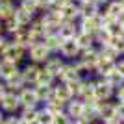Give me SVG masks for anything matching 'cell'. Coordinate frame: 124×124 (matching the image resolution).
I'll list each match as a JSON object with an SVG mask.
<instances>
[{"instance_id":"cell-1","label":"cell","mask_w":124,"mask_h":124,"mask_svg":"<svg viewBox=\"0 0 124 124\" xmlns=\"http://www.w3.org/2000/svg\"><path fill=\"white\" fill-rule=\"evenodd\" d=\"M0 109L4 111L6 115H13L21 111V102H19V94L15 91H6V94L0 98Z\"/></svg>"},{"instance_id":"cell-2","label":"cell","mask_w":124,"mask_h":124,"mask_svg":"<svg viewBox=\"0 0 124 124\" xmlns=\"http://www.w3.org/2000/svg\"><path fill=\"white\" fill-rule=\"evenodd\" d=\"M80 52H82V48H80V45L76 43V39H63L57 54H59L63 59L72 61V59H76V57L80 56Z\"/></svg>"},{"instance_id":"cell-3","label":"cell","mask_w":124,"mask_h":124,"mask_svg":"<svg viewBox=\"0 0 124 124\" xmlns=\"http://www.w3.org/2000/svg\"><path fill=\"white\" fill-rule=\"evenodd\" d=\"M113 96H115V89L104 78L94 76V98L96 100H113Z\"/></svg>"},{"instance_id":"cell-4","label":"cell","mask_w":124,"mask_h":124,"mask_svg":"<svg viewBox=\"0 0 124 124\" xmlns=\"http://www.w3.org/2000/svg\"><path fill=\"white\" fill-rule=\"evenodd\" d=\"M17 94H19L21 108H35V106H41V102H39V98H37V94H35L33 85H24Z\"/></svg>"},{"instance_id":"cell-5","label":"cell","mask_w":124,"mask_h":124,"mask_svg":"<svg viewBox=\"0 0 124 124\" xmlns=\"http://www.w3.org/2000/svg\"><path fill=\"white\" fill-rule=\"evenodd\" d=\"M94 106H96V111H98L100 122L117 117V111H115V98L113 100H94Z\"/></svg>"},{"instance_id":"cell-6","label":"cell","mask_w":124,"mask_h":124,"mask_svg":"<svg viewBox=\"0 0 124 124\" xmlns=\"http://www.w3.org/2000/svg\"><path fill=\"white\" fill-rule=\"evenodd\" d=\"M26 56H28V50H26L24 46H21V45L13 43V41H9V45L6 46L4 54H2L4 59H9V61H13V63H21Z\"/></svg>"},{"instance_id":"cell-7","label":"cell","mask_w":124,"mask_h":124,"mask_svg":"<svg viewBox=\"0 0 124 124\" xmlns=\"http://www.w3.org/2000/svg\"><path fill=\"white\" fill-rule=\"evenodd\" d=\"M65 63H67V59H63L59 54H52L46 61L43 63V69H46L48 72L57 80L59 74H61V70H63V67H65Z\"/></svg>"},{"instance_id":"cell-8","label":"cell","mask_w":124,"mask_h":124,"mask_svg":"<svg viewBox=\"0 0 124 124\" xmlns=\"http://www.w3.org/2000/svg\"><path fill=\"white\" fill-rule=\"evenodd\" d=\"M78 98H82L83 102H91L94 100V76L93 78H82L80 89H78Z\"/></svg>"},{"instance_id":"cell-9","label":"cell","mask_w":124,"mask_h":124,"mask_svg":"<svg viewBox=\"0 0 124 124\" xmlns=\"http://www.w3.org/2000/svg\"><path fill=\"white\" fill-rule=\"evenodd\" d=\"M50 56H52V52L48 50L45 45H33V46L28 48V57H30V61L39 63V65H43Z\"/></svg>"},{"instance_id":"cell-10","label":"cell","mask_w":124,"mask_h":124,"mask_svg":"<svg viewBox=\"0 0 124 124\" xmlns=\"http://www.w3.org/2000/svg\"><path fill=\"white\" fill-rule=\"evenodd\" d=\"M39 70H41V65H39V63H33V61H28L24 67L21 69V74H22V78H24L26 85H35Z\"/></svg>"},{"instance_id":"cell-11","label":"cell","mask_w":124,"mask_h":124,"mask_svg":"<svg viewBox=\"0 0 124 124\" xmlns=\"http://www.w3.org/2000/svg\"><path fill=\"white\" fill-rule=\"evenodd\" d=\"M65 111L69 113V117H72V120L80 119V117H83V111H85V102L78 96H72L65 104Z\"/></svg>"},{"instance_id":"cell-12","label":"cell","mask_w":124,"mask_h":124,"mask_svg":"<svg viewBox=\"0 0 124 124\" xmlns=\"http://www.w3.org/2000/svg\"><path fill=\"white\" fill-rule=\"evenodd\" d=\"M113 69H115V61H111V59H108V57H104L102 54L98 52V59H96V63H94V76L104 78V76H108Z\"/></svg>"},{"instance_id":"cell-13","label":"cell","mask_w":124,"mask_h":124,"mask_svg":"<svg viewBox=\"0 0 124 124\" xmlns=\"http://www.w3.org/2000/svg\"><path fill=\"white\" fill-rule=\"evenodd\" d=\"M78 78H82L80 67H78L76 59H72V61L65 63V67H63V70H61V74H59L57 80H61V82H70V80H78Z\"/></svg>"},{"instance_id":"cell-14","label":"cell","mask_w":124,"mask_h":124,"mask_svg":"<svg viewBox=\"0 0 124 124\" xmlns=\"http://www.w3.org/2000/svg\"><path fill=\"white\" fill-rule=\"evenodd\" d=\"M52 94H54V96H56L57 100H61L63 104H67L69 100L72 98L74 94L70 93V89L67 87V83L65 82H61V80H57L56 83H54V85H52Z\"/></svg>"},{"instance_id":"cell-15","label":"cell","mask_w":124,"mask_h":124,"mask_svg":"<svg viewBox=\"0 0 124 124\" xmlns=\"http://www.w3.org/2000/svg\"><path fill=\"white\" fill-rule=\"evenodd\" d=\"M19 70H21L19 63H13V61H9V59L0 57V80H2V82H6L8 78H11L13 74L19 72Z\"/></svg>"},{"instance_id":"cell-16","label":"cell","mask_w":124,"mask_h":124,"mask_svg":"<svg viewBox=\"0 0 124 124\" xmlns=\"http://www.w3.org/2000/svg\"><path fill=\"white\" fill-rule=\"evenodd\" d=\"M78 4V2H76ZM102 9L94 0H85V2H80L78 4V11H80V17H94L98 11Z\"/></svg>"},{"instance_id":"cell-17","label":"cell","mask_w":124,"mask_h":124,"mask_svg":"<svg viewBox=\"0 0 124 124\" xmlns=\"http://www.w3.org/2000/svg\"><path fill=\"white\" fill-rule=\"evenodd\" d=\"M59 13H61L63 21H78L80 19V11H78V4L74 0H70L69 4H65L63 8H59Z\"/></svg>"},{"instance_id":"cell-18","label":"cell","mask_w":124,"mask_h":124,"mask_svg":"<svg viewBox=\"0 0 124 124\" xmlns=\"http://www.w3.org/2000/svg\"><path fill=\"white\" fill-rule=\"evenodd\" d=\"M78 31H80V28H78V21H63L61 22L59 35H61L63 39H74Z\"/></svg>"},{"instance_id":"cell-19","label":"cell","mask_w":124,"mask_h":124,"mask_svg":"<svg viewBox=\"0 0 124 124\" xmlns=\"http://www.w3.org/2000/svg\"><path fill=\"white\" fill-rule=\"evenodd\" d=\"M61 43H63V37L59 35V33H48V35H45V43H43V45H45L52 54H57Z\"/></svg>"},{"instance_id":"cell-20","label":"cell","mask_w":124,"mask_h":124,"mask_svg":"<svg viewBox=\"0 0 124 124\" xmlns=\"http://www.w3.org/2000/svg\"><path fill=\"white\" fill-rule=\"evenodd\" d=\"M4 83H6V87L9 89V91H15V93H19V91L26 85V82H24V78H22L21 70H19L17 74H13L11 78H8Z\"/></svg>"},{"instance_id":"cell-21","label":"cell","mask_w":124,"mask_h":124,"mask_svg":"<svg viewBox=\"0 0 124 124\" xmlns=\"http://www.w3.org/2000/svg\"><path fill=\"white\" fill-rule=\"evenodd\" d=\"M17 6L13 0H0V21H6L15 15Z\"/></svg>"},{"instance_id":"cell-22","label":"cell","mask_w":124,"mask_h":124,"mask_svg":"<svg viewBox=\"0 0 124 124\" xmlns=\"http://www.w3.org/2000/svg\"><path fill=\"white\" fill-rule=\"evenodd\" d=\"M13 17L17 19V22H19L21 26H28L37 15H31V13H28L24 8H21V6L17 4V9H15V15H13Z\"/></svg>"},{"instance_id":"cell-23","label":"cell","mask_w":124,"mask_h":124,"mask_svg":"<svg viewBox=\"0 0 124 124\" xmlns=\"http://www.w3.org/2000/svg\"><path fill=\"white\" fill-rule=\"evenodd\" d=\"M74 39H76V43L80 45V48H91V46H96V45H94V35H91V33H85V31H78Z\"/></svg>"},{"instance_id":"cell-24","label":"cell","mask_w":124,"mask_h":124,"mask_svg":"<svg viewBox=\"0 0 124 124\" xmlns=\"http://www.w3.org/2000/svg\"><path fill=\"white\" fill-rule=\"evenodd\" d=\"M41 106H45V108H46L50 113H54V115H56V113H61V111H65V104H63L61 100H57L54 94H52V96H50V98H48L45 104H41Z\"/></svg>"},{"instance_id":"cell-25","label":"cell","mask_w":124,"mask_h":124,"mask_svg":"<svg viewBox=\"0 0 124 124\" xmlns=\"http://www.w3.org/2000/svg\"><path fill=\"white\" fill-rule=\"evenodd\" d=\"M98 52L102 54L104 57H108V59H111V61H117L120 57V54H119V50L111 45V43H108V45H104V46H98Z\"/></svg>"},{"instance_id":"cell-26","label":"cell","mask_w":124,"mask_h":124,"mask_svg":"<svg viewBox=\"0 0 124 124\" xmlns=\"http://www.w3.org/2000/svg\"><path fill=\"white\" fill-rule=\"evenodd\" d=\"M104 28L111 33V37L113 35H122L124 33V28H122V22L117 21V19H109L106 24H104Z\"/></svg>"},{"instance_id":"cell-27","label":"cell","mask_w":124,"mask_h":124,"mask_svg":"<svg viewBox=\"0 0 124 124\" xmlns=\"http://www.w3.org/2000/svg\"><path fill=\"white\" fill-rule=\"evenodd\" d=\"M56 82H57L56 78L52 76L46 69H43V65H41V70H39V76H37V85H48V87H52Z\"/></svg>"},{"instance_id":"cell-28","label":"cell","mask_w":124,"mask_h":124,"mask_svg":"<svg viewBox=\"0 0 124 124\" xmlns=\"http://www.w3.org/2000/svg\"><path fill=\"white\" fill-rule=\"evenodd\" d=\"M39 108H41V106H35V108H21L19 117H21L22 120H26V122H33V120H37V111H39Z\"/></svg>"},{"instance_id":"cell-29","label":"cell","mask_w":124,"mask_h":124,"mask_svg":"<svg viewBox=\"0 0 124 124\" xmlns=\"http://www.w3.org/2000/svg\"><path fill=\"white\" fill-rule=\"evenodd\" d=\"M104 80H106V82H108V83H109V85H111L113 89L120 87V85L124 83V76H122V74H119L117 70H115V69H113V70H111V72L108 74V76H104Z\"/></svg>"},{"instance_id":"cell-30","label":"cell","mask_w":124,"mask_h":124,"mask_svg":"<svg viewBox=\"0 0 124 124\" xmlns=\"http://www.w3.org/2000/svg\"><path fill=\"white\" fill-rule=\"evenodd\" d=\"M33 89H35V94H37V98H39L41 104H45L52 96V87H48V85H37V83H35Z\"/></svg>"},{"instance_id":"cell-31","label":"cell","mask_w":124,"mask_h":124,"mask_svg":"<svg viewBox=\"0 0 124 124\" xmlns=\"http://www.w3.org/2000/svg\"><path fill=\"white\" fill-rule=\"evenodd\" d=\"M111 41V33H109L106 28H100L96 33H94V45L96 46H104V45H108Z\"/></svg>"},{"instance_id":"cell-32","label":"cell","mask_w":124,"mask_h":124,"mask_svg":"<svg viewBox=\"0 0 124 124\" xmlns=\"http://www.w3.org/2000/svg\"><path fill=\"white\" fill-rule=\"evenodd\" d=\"M37 122L39 124H52L54 122V113H50L45 106H41L39 111H37Z\"/></svg>"},{"instance_id":"cell-33","label":"cell","mask_w":124,"mask_h":124,"mask_svg":"<svg viewBox=\"0 0 124 124\" xmlns=\"http://www.w3.org/2000/svg\"><path fill=\"white\" fill-rule=\"evenodd\" d=\"M19 22H17V19L15 17H9V19H6V21H2V30L4 31H8V33H13V31L19 28Z\"/></svg>"},{"instance_id":"cell-34","label":"cell","mask_w":124,"mask_h":124,"mask_svg":"<svg viewBox=\"0 0 124 124\" xmlns=\"http://www.w3.org/2000/svg\"><path fill=\"white\" fill-rule=\"evenodd\" d=\"M52 124H72V117H69L67 111H61V113L54 115V122Z\"/></svg>"},{"instance_id":"cell-35","label":"cell","mask_w":124,"mask_h":124,"mask_svg":"<svg viewBox=\"0 0 124 124\" xmlns=\"http://www.w3.org/2000/svg\"><path fill=\"white\" fill-rule=\"evenodd\" d=\"M109 43H111V45L119 50L120 56H124V33H122V35H113Z\"/></svg>"},{"instance_id":"cell-36","label":"cell","mask_w":124,"mask_h":124,"mask_svg":"<svg viewBox=\"0 0 124 124\" xmlns=\"http://www.w3.org/2000/svg\"><path fill=\"white\" fill-rule=\"evenodd\" d=\"M65 83H67V87L70 89V93L76 96L78 89H80V83H82V78H78V80H70V82H65Z\"/></svg>"},{"instance_id":"cell-37","label":"cell","mask_w":124,"mask_h":124,"mask_svg":"<svg viewBox=\"0 0 124 124\" xmlns=\"http://www.w3.org/2000/svg\"><path fill=\"white\" fill-rule=\"evenodd\" d=\"M19 122H21V117H19V113L6 115L4 120H2V124H19Z\"/></svg>"},{"instance_id":"cell-38","label":"cell","mask_w":124,"mask_h":124,"mask_svg":"<svg viewBox=\"0 0 124 124\" xmlns=\"http://www.w3.org/2000/svg\"><path fill=\"white\" fill-rule=\"evenodd\" d=\"M115 111H117V119L124 122V102H117L115 100Z\"/></svg>"},{"instance_id":"cell-39","label":"cell","mask_w":124,"mask_h":124,"mask_svg":"<svg viewBox=\"0 0 124 124\" xmlns=\"http://www.w3.org/2000/svg\"><path fill=\"white\" fill-rule=\"evenodd\" d=\"M117 102H124V83L120 85V87L115 89V96H113Z\"/></svg>"},{"instance_id":"cell-40","label":"cell","mask_w":124,"mask_h":124,"mask_svg":"<svg viewBox=\"0 0 124 124\" xmlns=\"http://www.w3.org/2000/svg\"><path fill=\"white\" fill-rule=\"evenodd\" d=\"M115 70H117L119 74H122V76H124V56H120L119 59L115 61Z\"/></svg>"},{"instance_id":"cell-41","label":"cell","mask_w":124,"mask_h":124,"mask_svg":"<svg viewBox=\"0 0 124 124\" xmlns=\"http://www.w3.org/2000/svg\"><path fill=\"white\" fill-rule=\"evenodd\" d=\"M8 45H9V39L4 37V35H0V57H2V54H4V50H6Z\"/></svg>"},{"instance_id":"cell-42","label":"cell","mask_w":124,"mask_h":124,"mask_svg":"<svg viewBox=\"0 0 124 124\" xmlns=\"http://www.w3.org/2000/svg\"><path fill=\"white\" fill-rule=\"evenodd\" d=\"M100 124H124L120 119H117V117H113V119H109V120H104V122H100Z\"/></svg>"},{"instance_id":"cell-43","label":"cell","mask_w":124,"mask_h":124,"mask_svg":"<svg viewBox=\"0 0 124 124\" xmlns=\"http://www.w3.org/2000/svg\"><path fill=\"white\" fill-rule=\"evenodd\" d=\"M6 91H8V87H6V83L2 82V80H0V98H2V96L6 94Z\"/></svg>"},{"instance_id":"cell-44","label":"cell","mask_w":124,"mask_h":124,"mask_svg":"<svg viewBox=\"0 0 124 124\" xmlns=\"http://www.w3.org/2000/svg\"><path fill=\"white\" fill-rule=\"evenodd\" d=\"M72 124H91V122H87V120L83 119V117H80V119H74V120H72Z\"/></svg>"},{"instance_id":"cell-45","label":"cell","mask_w":124,"mask_h":124,"mask_svg":"<svg viewBox=\"0 0 124 124\" xmlns=\"http://www.w3.org/2000/svg\"><path fill=\"white\" fill-rule=\"evenodd\" d=\"M94 2H96V4H98L100 8H102V6H106V4H108L109 0H94Z\"/></svg>"},{"instance_id":"cell-46","label":"cell","mask_w":124,"mask_h":124,"mask_svg":"<svg viewBox=\"0 0 124 124\" xmlns=\"http://www.w3.org/2000/svg\"><path fill=\"white\" fill-rule=\"evenodd\" d=\"M4 117H6V113H4V111H2V109H0V124H2V120H4Z\"/></svg>"},{"instance_id":"cell-47","label":"cell","mask_w":124,"mask_h":124,"mask_svg":"<svg viewBox=\"0 0 124 124\" xmlns=\"http://www.w3.org/2000/svg\"><path fill=\"white\" fill-rule=\"evenodd\" d=\"M19 124H30V122H26V120H22V119H21V122H19Z\"/></svg>"},{"instance_id":"cell-48","label":"cell","mask_w":124,"mask_h":124,"mask_svg":"<svg viewBox=\"0 0 124 124\" xmlns=\"http://www.w3.org/2000/svg\"><path fill=\"white\" fill-rule=\"evenodd\" d=\"M2 31H4V30H2V21H0V35H2Z\"/></svg>"},{"instance_id":"cell-49","label":"cell","mask_w":124,"mask_h":124,"mask_svg":"<svg viewBox=\"0 0 124 124\" xmlns=\"http://www.w3.org/2000/svg\"><path fill=\"white\" fill-rule=\"evenodd\" d=\"M74 2H78V4H80V2H85V0H74Z\"/></svg>"},{"instance_id":"cell-50","label":"cell","mask_w":124,"mask_h":124,"mask_svg":"<svg viewBox=\"0 0 124 124\" xmlns=\"http://www.w3.org/2000/svg\"><path fill=\"white\" fill-rule=\"evenodd\" d=\"M30 124H39V122H37V120H33V122H30Z\"/></svg>"},{"instance_id":"cell-51","label":"cell","mask_w":124,"mask_h":124,"mask_svg":"<svg viewBox=\"0 0 124 124\" xmlns=\"http://www.w3.org/2000/svg\"><path fill=\"white\" fill-rule=\"evenodd\" d=\"M122 28H124V21H122Z\"/></svg>"},{"instance_id":"cell-52","label":"cell","mask_w":124,"mask_h":124,"mask_svg":"<svg viewBox=\"0 0 124 124\" xmlns=\"http://www.w3.org/2000/svg\"><path fill=\"white\" fill-rule=\"evenodd\" d=\"M94 124H100V122H94Z\"/></svg>"}]
</instances>
